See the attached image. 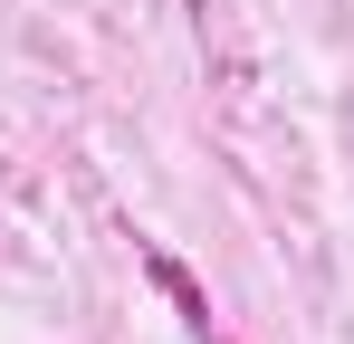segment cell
Returning a JSON list of instances; mask_svg holds the SVG:
<instances>
[{"instance_id": "obj_1", "label": "cell", "mask_w": 354, "mask_h": 344, "mask_svg": "<svg viewBox=\"0 0 354 344\" xmlns=\"http://www.w3.org/2000/svg\"><path fill=\"white\" fill-rule=\"evenodd\" d=\"M134 258H144V278L163 287V296H173V316H182V335L192 344H221V325H211V296H201V278H192V268H182L173 249H153V239H144V249H134Z\"/></svg>"}]
</instances>
